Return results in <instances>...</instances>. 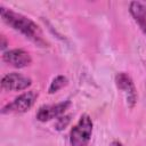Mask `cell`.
<instances>
[{
    "label": "cell",
    "instance_id": "obj_8",
    "mask_svg": "<svg viewBox=\"0 0 146 146\" xmlns=\"http://www.w3.org/2000/svg\"><path fill=\"white\" fill-rule=\"evenodd\" d=\"M130 14L132 15L136 23L139 25L143 33L146 35V7L138 1H133L130 3Z\"/></svg>",
    "mask_w": 146,
    "mask_h": 146
},
{
    "label": "cell",
    "instance_id": "obj_11",
    "mask_svg": "<svg viewBox=\"0 0 146 146\" xmlns=\"http://www.w3.org/2000/svg\"><path fill=\"white\" fill-rule=\"evenodd\" d=\"M112 146H123V145H122L120 141H113V143H112Z\"/></svg>",
    "mask_w": 146,
    "mask_h": 146
},
{
    "label": "cell",
    "instance_id": "obj_6",
    "mask_svg": "<svg viewBox=\"0 0 146 146\" xmlns=\"http://www.w3.org/2000/svg\"><path fill=\"white\" fill-rule=\"evenodd\" d=\"M70 105H71L70 100H65V102L52 104V105H43L39 108L36 113V119L41 122H47L55 117H59L62 114L65 113V111Z\"/></svg>",
    "mask_w": 146,
    "mask_h": 146
},
{
    "label": "cell",
    "instance_id": "obj_10",
    "mask_svg": "<svg viewBox=\"0 0 146 146\" xmlns=\"http://www.w3.org/2000/svg\"><path fill=\"white\" fill-rule=\"evenodd\" d=\"M6 47H7V41H6V39H5V36L2 35V36H1V49L3 50V49H5Z\"/></svg>",
    "mask_w": 146,
    "mask_h": 146
},
{
    "label": "cell",
    "instance_id": "obj_1",
    "mask_svg": "<svg viewBox=\"0 0 146 146\" xmlns=\"http://www.w3.org/2000/svg\"><path fill=\"white\" fill-rule=\"evenodd\" d=\"M0 14L2 19L8 25H10L14 30L18 31L19 33H22L26 39L31 40L32 42L36 43L40 47H46L47 42L43 38L41 29L32 19H30L29 17L22 14H18L8 8H5L3 6L0 7Z\"/></svg>",
    "mask_w": 146,
    "mask_h": 146
},
{
    "label": "cell",
    "instance_id": "obj_2",
    "mask_svg": "<svg viewBox=\"0 0 146 146\" xmlns=\"http://www.w3.org/2000/svg\"><path fill=\"white\" fill-rule=\"evenodd\" d=\"M92 133V121L88 114H83L70 133L71 146H87Z\"/></svg>",
    "mask_w": 146,
    "mask_h": 146
},
{
    "label": "cell",
    "instance_id": "obj_5",
    "mask_svg": "<svg viewBox=\"0 0 146 146\" xmlns=\"http://www.w3.org/2000/svg\"><path fill=\"white\" fill-rule=\"evenodd\" d=\"M32 83V80L29 76H25L19 73H9L5 75L1 80V87L8 91H21L29 88Z\"/></svg>",
    "mask_w": 146,
    "mask_h": 146
},
{
    "label": "cell",
    "instance_id": "obj_4",
    "mask_svg": "<svg viewBox=\"0 0 146 146\" xmlns=\"http://www.w3.org/2000/svg\"><path fill=\"white\" fill-rule=\"evenodd\" d=\"M115 82H116V87L124 94L129 107H133L137 100V92H136L135 84L131 78L129 76V74L124 72L119 73L115 76Z\"/></svg>",
    "mask_w": 146,
    "mask_h": 146
},
{
    "label": "cell",
    "instance_id": "obj_7",
    "mask_svg": "<svg viewBox=\"0 0 146 146\" xmlns=\"http://www.w3.org/2000/svg\"><path fill=\"white\" fill-rule=\"evenodd\" d=\"M2 59L7 64H9L16 68L26 67L32 63V58H31L30 54L23 49L8 50L2 55Z\"/></svg>",
    "mask_w": 146,
    "mask_h": 146
},
{
    "label": "cell",
    "instance_id": "obj_9",
    "mask_svg": "<svg viewBox=\"0 0 146 146\" xmlns=\"http://www.w3.org/2000/svg\"><path fill=\"white\" fill-rule=\"evenodd\" d=\"M67 84V79H66V76H64V75H58V76H56L54 80H52V82L50 83V87H49V94H55V92H57L59 89H62L64 86H66Z\"/></svg>",
    "mask_w": 146,
    "mask_h": 146
},
{
    "label": "cell",
    "instance_id": "obj_3",
    "mask_svg": "<svg viewBox=\"0 0 146 146\" xmlns=\"http://www.w3.org/2000/svg\"><path fill=\"white\" fill-rule=\"evenodd\" d=\"M38 98V92L31 90L26 91L18 97H16L11 103L7 104L2 110V114H9V113H25L27 112L35 103Z\"/></svg>",
    "mask_w": 146,
    "mask_h": 146
}]
</instances>
